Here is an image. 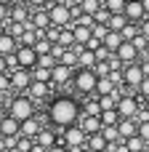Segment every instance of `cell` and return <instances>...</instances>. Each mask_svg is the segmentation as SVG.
Returning <instances> with one entry per match:
<instances>
[{
    "label": "cell",
    "mask_w": 149,
    "mask_h": 152,
    "mask_svg": "<svg viewBox=\"0 0 149 152\" xmlns=\"http://www.w3.org/2000/svg\"><path fill=\"white\" fill-rule=\"evenodd\" d=\"M136 96H139L141 102H149V77L144 80V83H141V88L136 91Z\"/></svg>",
    "instance_id": "cell-41"
},
{
    "label": "cell",
    "mask_w": 149,
    "mask_h": 152,
    "mask_svg": "<svg viewBox=\"0 0 149 152\" xmlns=\"http://www.w3.org/2000/svg\"><path fill=\"white\" fill-rule=\"evenodd\" d=\"M125 19H128L131 24H141V21L147 19L144 3H141V0H128V5H125Z\"/></svg>",
    "instance_id": "cell-13"
},
{
    "label": "cell",
    "mask_w": 149,
    "mask_h": 152,
    "mask_svg": "<svg viewBox=\"0 0 149 152\" xmlns=\"http://www.w3.org/2000/svg\"><path fill=\"white\" fill-rule=\"evenodd\" d=\"M85 48H88V51H93V53H96V51H99V48H104V40H99V37H91V43H88V45H85Z\"/></svg>",
    "instance_id": "cell-45"
},
{
    "label": "cell",
    "mask_w": 149,
    "mask_h": 152,
    "mask_svg": "<svg viewBox=\"0 0 149 152\" xmlns=\"http://www.w3.org/2000/svg\"><path fill=\"white\" fill-rule=\"evenodd\" d=\"M117 131H120V139L128 142V139L139 136V123H136V120H120V123H117Z\"/></svg>",
    "instance_id": "cell-22"
},
{
    "label": "cell",
    "mask_w": 149,
    "mask_h": 152,
    "mask_svg": "<svg viewBox=\"0 0 149 152\" xmlns=\"http://www.w3.org/2000/svg\"><path fill=\"white\" fill-rule=\"evenodd\" d=\"M139 29H141V35H144V37L149 40V19H144V21L139 24Z\"/></svg>",
    "instance_id": "cell-48"
},
{
    "label": "cell",
    "mask_w": 149,
    "mask_h": 152,
    "mask_svg": "<svg viewBox=\"0 0 149 152\" xmlns=\"http://www.w3.org/2000/svg\"><path fill=\"white\" fill-rule=\"evenodd\" d=\"M88 152H109L112 144L104 139V134H96V136H88V144H85Z\"/></svg>",
    "instance_id": "cell-21"
},
{
    "label": "cell",
    "mask_w": 149,
    "mask_h": 152,
    "mask_svg": "<svg viewBox=\"0 0 149 152\" xmlns=\"http://www.w3.org/2000/svg\"><path fill=\"white\" fill-rule=\"evenodd\" d=\"M8 13H11V8L0 5V24H3V21H8Z\"/></svg>",
    "instance_id": "cell-49"
},
{
    "label": "cell",
    "mask_w": 149,
    "mask_h": 152,
    "mask_svg": "<svg viewBox=\"0 0 149 152\" xmlns=\"http://www.w3.org/2000/svg\"><path fill=\"white\" fill-rule=\"evenodd\" d=\"M83 118V104L75 96H53L45 107V120L51 128L64 131L69 126H77Z\"/></svg>",
    "instance_id": "cell-1"
},
{
    "label": "cell",
    "mask_w": 149,
    "mask_h": 152,
    "mask_svg": "<svg viewBox=\"0 0 149 152\" xmlns=\"http://www.w3.org/2000/svg\"><path fill=\"white\" fill-rule=\"evenodd\" d=\"M13 61H16V67L19 69H37V61H40V56L35 53V48H27V45H19V51H16V56H13Z\"/></svg>",
    "instance_id": "cell-9"
},
{
    "label": "cell",
    "mask_w": 149,
    "mask_h": 152,
    "mask_svg": "<svg viewBox=\"0 0 149 152\" xmlns=\"http://www.w3.org/2000/svg\"><path fill=\"white\" fill-rule=\"evenodd\" d=\"M123 144H125L128 152H147V142L139 139V136H133V139H128V142H123Z\"/></svg>",
    "instance_id": "cell-31"
},
{
    "label": "cell",
    "mask_w": 149,
    "mask_h": 152,
    "mask_svg": "<svg viewBox=\"0 0 149 152\" xmlns=\"http://www.w3.org/2000/svg\"><path fill=\"white\" fill-rule=\"evenodd\" d=\"M64 51H67V48H61V45H53V56H56V59H59V56H61Z\"/></svg>",
    "instance_id": "cell-50"
},
{
    "label": "cell",
    "mask_w": 149,
    "mask_h": 152,
    "mask_svg": "<svg viewBox=\"0 0 149 152\" xmlns=\"http://www.w3.org/2000/svg\"><path fill=\"white\" fill-rule=\"evenodd\" d=\"M75 72H77V69H69V67H64V64H56V67L51 69V75H53V86H67V83H72Z\"/></svg>",
    "instance_id": "cell-18"
},
{
    "label": "cell",
    "mask_w": 149,
    "mask_h": 152,
    "mask_svg": "<svg viewBox=\"0 0 149 152\" xmlns=\"http://www.w3.org/2000/svg\"><path fill=\"white\" fill-rule=\"evenodd\" d=\"M77 126L85 131V136H96V134H101V131H104L101 118H96V115H85V112H83V118H80V123H77Z\"/></svg>",
    "instance_id": "cell-12"
},
{
    "label": "cell",
    "mask_w": 149,
    "mask_h": 152,
    "mask_svg": "<svg viewBox=\"0 0 149 152\" xmlns=\"http://www.w3.org/2000/svg\"><path fill=\"white\" fill-rule=\"evenodd\" d=\"M96 64H99L96 53L88 48H80V69H96Z\"/></svg>",
    "instance_id": "cell-26"
},
{
    "label": "cell",
    "mask_w": 149,
    "mask_h": 152,
    "mask_svg": "<svg viewBox=\"0 0 149 152\" xmlns=\"http://www.w3.org/2000/svg\"><path fill=\"white\" fill-rule=\"evenodd\" d=\"M59 64V59L53 56V53H48V56H40V61H37V67H43V69H53Z\"/></svg>",
    "instance_id": "cell-38"
},
{
    "label": "cell",
    "mask_w": 149,
    "mask_h": 152,
    "mask_svg": "<svg viewBox=\"0 0 149 152\" xmlns=\"http://www.w3.org/2000/svg\"><path fill=\"white\" fill-rule=\"evenodd\" d=\"M0 134H3V139H16V136H21V123L16 118L5 115L0 120Z\"/></svg>",
    "instance_id": "cell-14"
},
{
    "label": "cell",
    "mask_w": 149,
    "mask_h": 152,
    "mask_svg": "<svg viewBox=\"0 0 149 152\" xmlns=\"http://www.w3.org/2000/svg\"><path fill=\"white\" fill-rule=\"evenodd\" d=\"M8 115L11 118H16L19 123H24V120H29V118H37V104L27 96V94H19V96H13L11 102H8Z\"/></svg>",
    "instance_id": "cell-3"
},
{
    "label": "cell",
    "mask_w": 149,
    "mask_h": 152,
    "mask_svg": "<svg viewBox=\"0 0 149 152\" xmlns=\"http://www.w3.org/2000/svg\"><path fill=\"white\" fill-rule=\"evenodd\" d=\"M48 3H51V0H24V5L35 8V11H40V8H48Z\"/></svg>",
    "instance_id": "cell-42"
},
{
    "label": "cell",
    "mask_w": 149,
    "mask_h": 152,
    "mask_svg": "<svg viewBox=\"0 0 149 152\" xmlns=\"http://www.w3.org/2000/svg\"><path fill=\"white\" fill-rule=\"evenodd\" d=\"M139 139H144L147 147H149V120L147 123H139Z\"/></svg>",
    "instance_id": "cell-43"
},
{
    "label": "cell",
    "mask_w": 149,
    "mask_h": 152,
    "mask_svg": "<svg viewBox=\"0 0 149 152\" xmlns=\"http://www.w3.org/2000/svg\"><path fill=\"white\" fill-rule=\"evenodd\" d=\"M144 80H147V72H144L141 61H139V64H131V67L123 69V86H125L128 94H131V91H139Z\"/></svg>",
    "instance_id": "cell-7"
},
{
    "label": "cell",
    "mask_w": 149,
    "mask_h": 152,
    "mask_svg": "<svg viewBox=\"0 0 149 152\" xmlns=\"http://www.w3.org/2000/svg\"><path fill=\"white\" fill-rule=\"evenodd\" d=\"M85 144H88V136H85V131L80 126H69V128L59 131V147H67L69 152H77Z\"/></svg>",
    "instance_id": "cell-4"
},
{
    "label": "cell",
    "mask_w": 149,
    "mask_h": 152,
    "mask_svg": "<svg viewBox=\"0 0 149 152\" xmlns=\"http://www.w3.org/2000/svg\"><path fill=\"white\" fill-rule=\"evenodd\" d=\"M32 147H35V139H27V136L16 139V150L19 152H32Z\"/></svg>",
    "instance_id": "cell-37"
},
{
    "label": "cell",
    "mask_w": 149,
    "mask_h": 152,
    "mask_svg": "<svg viewBox=\"0 0 149 152\" xmlns=\"http://www.w3.org/2000/svg\"><path fill=\"white\" fill-rule=\"evenodd\" d=\"M101 134H104V139H107V142H109L112 147H115V144H123V139H120V131H117V126H112V128H104Z\"/></svg>",
    "instance_id": "cell-35"
},
{
    "label": "cell",
    "mask_w": 149,
    "mask_h": 152,
    "mask_svg": "<svg viewBox=\"0 0 149 152\" xmlns=\"http://www.w3.org/2000/svg\"><path fill=\"white\" fill-rule=\"evenodd\" d=\"M144 3V11H147V19H149V0H141Z\"/></svg>",
    "instance_id": "cell-54"
},
{
    "label": "cell",
    "mask_w": 149,
    "mask_h": 152,
    "mask_svg": "<svg viewBox=\"0 0 149 152\" xmlns=\"http://www.w3.org/2000/svg\"><path fill=\"white\" fill-rule=\"evenodd\" d=\"M3 104H5V96H0V110H3Z\"/></svg>",
    "instance_id": "cell-55"
},
{
    "label": "cell",
    "mask_w": 149,
    "mask_h": 152,
    "mask_svg": "<svg viewBox=\"0 0 149 152\" xmlns=\"http://www.w3.org/2000/svg\"><path fill=\"white\" fill-rule=\"evenodd\" d=\"M48 152H69V150H67V147H59V144H56L53 150H48Z\"/></svg>",
    "instance_id": "cell-52"
},
{
    "label": "cell",
    "mask_w": 149,
    "mask_h": 152,
    "mask_svg": "<svg viewBox=\"0 0 149 152\" xmlns=\"http://www.w3.org/2000/svg\"><path fill=\"white\" fill-rule=\"evenodd\" d=\"M35 142H37L43 150H53V147L59 144V134H56L53 128H43V131H40V136H37Z\"/></svg>",
    "instance_id": "cell-20"
},
{
    "label": "cell",
    "mask_w": 149,
    "mask_h": 152,
    "mask_svg": "<svg viewBox=\"0 0 149 152\" xmlns=\"http://www.w3.org/2000/svg\"><path fill=\"white\" fill-rule=\"evenodd\" d=\"M56 3H67V5H69V0H56Z\"/></svg>",
    "instance_id": "cell-56"
},
{
    "label": "cell",
    "mask_w": 149,
    "mask_h": 152,
    "mask_svg": "<svg viewBox=\"0 0 149 152\" xmlns=\"http://www.w3.org/2000/svg\"><path fill=\"white\" fill-rule=\"evenodd\" d=\"M101 123H104V128H112V126H117V123H120V115H117V110H107V112H101Z\"/></svg>",
    "instance_id": "cell-34"
},
{
    "label": "cell",
    "mask_w": 149,
    "mask_h": 152,
    "mask_svg": "<svg viewBox=\"0 0 149 152\" xmlns=\"http://www.w3.org/2000/svg\"><path fill=\"white\" fill-rule=\"evenodd\" d=\"M112 56H115V53H109L107 48H99V51H96V59H99V61H109Z\"/></svg>",
    "instance_id": "cell-46"
},
{
    "label": "cell",
    "mask_w": 149,
    "mask_h": 152,
    "mask_svg": "<svg viewBox=\"0 0 149 152\" xmlns=\"http://www.w3.org/2000/svg\"><path fill=\"white\" fill-rule=\"evenodd\" d=\"M0 5H5V8H13V5H16V0H0Z\"/></svg>",
    "instance_id": "cell-51"
},
{
    "label": "cell",
    "mask_w": 149,
    "mask_h": 152,
    "mask_svg": "<svg viewBox=\"0 0 149 152\" xmlns=\"http://www.w3.org/2000/svg\"><path fill=\"white\" fill-rule=\"evenodd\" d=\"M32 77H35L37 83H48V86H53V75H51V69L37 67V69H32Z\"/></svg>",
    "instance_id": "cell-33"
},
{
    "label": "cell",
    "mask_w": 149,
    "mask_h": 152,
    "mask_svg": "<svg viewBox=\"0 0 149 152\" xmlns=\"http://www.w3.org/2000/svg\"><path fill=\"white\" fill-rule=\"evenodd\" d=\"M128 24H131V21L125 19V13H120V16H112V21H109V29H112V32H120V35H123V29H125Z\"/></svg>",
    "instance_id": "cell-32"
},
{
    "label": "cell",
    "mask_w": 149,
    "mask_h": 152,
    "mask_svg": "<svg viewBox=\"0 0 149 152\" xmlns=\"http://www.w3.org/2000/svg\"><path fill=\"white\" fill-rule=\"evenodd\" d=\"M72 32H75V45L77 48H85L91 43V37H93V32L88 27H80V24H72Z\"/></svg>",
    "instance_id": "cell-23"
},
{
    "label": "cell",
    "mask_w": 149,
    "mask_h": 152,
    "mask_svg": "<svg viewBox=\"0 0 149 152\" xmlns=\"http://www.w3.org/2000/svg\"><path fill=\"white\" fill-rule=\"evenodd\" d=\"M109 21H112V13L107 11V8H101L96 16H93V24H101V27H109Z\"/></svg>",
    "instance_id": "cell-36"
},
{
    "label": "cell",
    "mask_w": 149,
    "mask_h": 152,
    "mask_svg": "<svg viewBox=\"0 0 149 152\" xmlns=\"http://www.w3.org/2000/svg\"><path fill=\"white\" fill-rule=\"evenodd\" d=\"M115 56L123 61V67H131V64H139V61H141V53L136 51V45H133V43H123V45H120V51H117Z\"/></svg>",
    "instance_id": "cell-11"
},
{
    "label": "cell",
    "mask_w": 149,
    "mask_h": 152,
    "mask_svg": "<svg viewBox=\"0 0 149 152\" xmlns=\"http://www.w3.org/2000/svg\"><path fill=\"white\" fill-rule=\"evenodd\" d=\"M48 16H51V27H56V29H67V27H72V21H75L72 5H67V3H53V5H48Z\"/></svg>",
    "instance_id": "cell-5"
},
{
    "label": "cell",
    "mask_w": 149,
    "mask_h": 152,
    "mask_svg": "<svg viewBox=\"0 0 149 152\" xmlns=\"http://www.w3.org/2000/svg\"><path fill=\"white\" fill-rule=\"evenodd\" d=\"M8 77H11V91H16V96H19V94H27L29 86H32V80H35L29 69H19V67L11 69Z\"/></svg>",
    "instance_id": "cell-8"
},
{
    "label": "cell",
    "mask_w": 149,
    "mask_h": 152,
    "mask_svg": "<svg viewBox=\"0 0 149 152\" xmlns=\"http://www.w3.org/2000/svg\"><path fill=\"white\" fill-rule=\"evenodd\" d=\"M141 112V99L139 96H133V94H123V96H117V115H120V120H136V115Z\"/></svg>",
    "instance_id": "cell-6"
},
{
    "label": "cell",
    "mask_w": 149,
    "mask_h": 152,
    "mask_svg": "<svg viewBox=\"0 0 149 152\" xmlns=\"http://www.w3.org/2000/svg\"><path fill=\"white\" fill-rule=\"evenodd\" d=\"M123 43H125V40H123V35H120V32H112V29H109V35L104 37V48H107L109 53H117Z\"/></svg>",
    "instance_id": "cell-25"
},
{
    "label": "cell",
    "mask_w": 149,
    "mask_h": 152,
    "mask_svg": "<svg viewBox=\"0 0 149 152\" xmlns=\"http://www.w3.org/2000/svg\"><path fill=\"white\" fill-rule=\"evenodd\" d=\"M16 51H19V40H16L13 35H8V32H0V56L13 59Z\"/></svg>",
    "instance_id": "cell-15"
},
{
    "label": "cell",
    "mask_w": 149,
    "mask_h": 152,
    "mask_svg": "<svg viewBox=\"0 0 149 152\" xmlns=\"http://www.w3.org/2000/svg\"><path fill=\"white\" fill-rule=\"evenodd\" d=\"M77 8H80V13H85V16H96V13L104 8V3H101V0H77Z\"/></svg>",
    "instance_id": "cell-24"
},
{
    "label": "cell",
    "mask_w": 149,
    "mask_h": 152,
    "mask_svg": "<svg viewBox=\"0 0 149 152\" xmlns=\"http://www.w3.org/2000/svg\"><path fill=\"white\" fill-rule=\"evenodd\" d=\"M5 91H11V77L0 75V96H5Z\"/></svg>",
    "instance_id": "cell-44"
},
{
    "label": "cell",
    "mask_w": 149,
    "mask_h": 152,
    "mask_svg": "<svg viewBox=\"0 0 149 152\" xmlns=\"http://www.w3.org/2000/svg\"><path fill=\"white\" fill-rule=\"evenodd\" d=\"M43 128H45V126H43V118H40V115H37V118H29V120L21 123V136H27V139H37Z\"/></svg>",
    "instance_id": "cell-16"
},
{
    "label": "cell",
    "mask_w": 149,
    "mask_h": 152,
    "mask_svg": "<svg viewBox=\"0 0 149 152\" xmlns=\"http://www.w3.org/2000/svg\"><path fill=\"white\" fill-rule=\"evenodd\" d=\"M101 3H104V8H107L112 16L125 13V5H128V0H101Z\"/></svg>",
    "instance_id": "cell-28"
},
{
    "label": "cell",
    "mask_w": 149,
    "mask_h": 152,
    "mask_svg": "<svg viewBox=\"0 0 149 152\" xmlns=\"http://www.w3.org/2000/svg\"><path fill=\"white\" fill-rule=\"evenodd\" d=\"M96 86H99V75H96L93 69H77L75 77H72V91H75V96L93 99V96H96Z\"/></svg>",
    "instance_id": "cell-2"
},
{
    "label": "cell",
    "mask_w": 149,
    "mask_h": 152,
    "mask_svg": "<svg viewBox=\"0 0 149 152\" xmlns=\"http://www.w3.org/2000/svg\"><path fill=\"white\" fill-rule=\"evenodd\" d=\"M131 43H133V45H136V51H139V53L144 56V51H147V45H149V40H147V37H144V35L139 32V35H136V40H131Z\"/></svg>",
    "instance_id": "cell-39"
},
{
    "label": "cell",
    "mask_w": 149,
    "mask_h": 152,
    "mask_svg": "<svg viewBox=\"0 0 149 152\" xmlns=\"http://www.w3.org/2000/svg\"><path fill=\"white\" fill-rule=\"evenodd\" d=\"M8 72H11V61L5 56H0V75H8Z\"/></svg>",
    "instance_id": "cell-47"
},
{
    "label": "cell",
    "mask_w": 149,
    "mask_h": 152,
    "mask_svg": "<svg viewBox=\"0 0 149 152\" xmlns=\"http://www.w3.org/2000/svg\"><path fill=\"white\" fill-rule=\"evenodd\" d=\"M32 152H48V150H43V147H40V144L35 142V147H32Z\"/></svg>",
    "instance_id": "cell-53"
},
{
    "label": "cell",
    "mask_w": 149,
    "mask_h": 152,
    "mask_svg": "<svg viewBox=\"0 0 149 152\" xmlns=\"http://www.w3.org/2000/svg\"><path fill=\"white\" fill-rule=\"evenodd\" d=\"M27 96H29L35 104H45V102H51V86H48V83H37V80H32Z\"/></svg>",
    "instance_id": "cell-10"
},
{
    "label": "cell",
    "mask_w": 149,
    "mask_h": 152,
    "mask_svg": "<svg viewBox=\"0 0 149 152\" xmlns=\"http://www.w3.org/2000/svg\"><path fill=\"white\" fill-rule=\"evenodd\" d=\"M91 32H93V37L104 40V37L109 35V27H101V24H93V29H91Z\"/></svg>",
    "instance_id": "cell-40"
},
{
    "label": "cell",
    "mask_w": 149,
    "mask_h": 152,
    "mask_svg": "<svg viewBox=\"0 0 149 152\" xmlns=\"http://www.w3.org/2000/svg\"><path fill=\"white\" fill-rule=\"evenodd\" d=\"M59 45H61V48H77V45H75V32H72V27L61 29V37H59Z\"/></svg>",
    "instance_id": "cell-29"
},
{
    "label": "cell",
    "mask_w": 149,
    "mask_h": 152,
    "mask_svg": "<svg viewBox=\"0 0 149 152\" xmlns=\"http://www.w3.org/2000/svg\"><path fill=\"white\" fill-rule=\"evenodd\" d=\"M112 94H115V83H112V77H99L96 99H101V96H112Z\"/></svg>",
    "instance_id": "cell-27"
},
{
    "label": "cell",
    "mask_w": 149,
    "mask_h": 152,
    "mask_svg": "<svg viewBox=\"0 0 149 152\" xmlns=\"http://www.w3.org/2000/svg\"><path fill=\"white\" fill-rule=\"evenodd\" d=\"M35 53H37V56H48V53H53V43H51L48 37H40V40L35 43Z\"/></svg>",
    "instance_id": "cell-30"
},
{
    "label": "cell",
    "mask_w": 149,
    "mask_h": 152,
    "mask_svg": "<svg viewBox=\"0 0 149 152\" xmlns=\"http://www.w3.org/2000/svg\"><path fill=\"white\" fill-rule=\"evenodd\" d=\"M37 32H48L51 29V16H48V8H40V11H32V21H29Z\"/></svg>",
    "instance_id": "cell-19"
},
{
    "label": "cell",
    "mask_w": 149,
    "mask_h": 152,
    "mask_svg": "<svg viewBox=\"0 0 149 152\" xmlns=\"http://www.w3.org/2000/svg\"><path fill=\"white\" fill-rule=\"evenodd\" d=\"M8 21H11V24H29V21H32L29 5H13L11 13H8Z\"/></svg>",
    "instance_id": "cell-17"
}]
</instances>
